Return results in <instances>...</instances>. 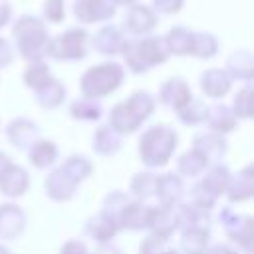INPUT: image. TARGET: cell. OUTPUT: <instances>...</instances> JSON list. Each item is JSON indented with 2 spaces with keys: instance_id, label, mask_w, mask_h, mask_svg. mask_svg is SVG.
Returning a JSON list of instances; mask_svg holds the SVG:
<instances>
[{
  "instance_id": "obj_4",
  "label": "cell",
  "mask_w": 254,
  "mask_h": 254,
  "mask_svg": "<svg viewBox=\"0 0 254 254\" xmlns=\"http://www.w3.org/2000/svg\"><path fill=\"white\" fill-rule=\"evenodd\" d=\"M157 10L165 12V14H173V12H179L181 6H183V0H153Z\"/></svg>"
},
{
  "instance_id": "obj_5",
  "label": "cell",
  "mask_w": 254,
  "mask_h": 254,
  "mask_svg": "<svg viewBox=\"0 0 254 254\" xmlns=\"http://www.w3.org/2000/svg\"><path fill=\"white\" fill-rule=\"evenodd\" d=\"M8 18H10V4L6 0H0V26H4Z\"/></svg>"
},
{
  "instance_id": "obj_6",
  "label": "cell",
  "mask_w": 254,
  "mask_h": 254,
  "mask_svg": "<svg viewBox=\"0 0 254 254\" xmlns=\"http://www.w3.org/2000/svg\"><path fill=\"white\" fill-rule=\"evenodd\" d=\"M115 2H123V4H127V2H133V0H115Z\"/></svg>"
},
{
  "instance_id": "obj_1",
  "label": "cell",
  "mask_w": 254,
  "mask_h": 254,
  "mask_svg": "<svg viewBox=\"0 0 254 254\" xmlns=\"http://www.w3.org/2000/svg\"><path fill=\"white\" fill-rule=\"evenodd\" d=\"M115 0H77L75 2V16L81 22H99L115 12Z\"/></svg>"
},
{
  "instance_id": "obj_2",
  "label": "cell",
  "mask_w": 254,
  "mask_h": 254,
  "mask_svg": "<svg viewBox=\"0 0 254 254\" xmlns=\"http://www.w3.org/2000/svg\"><path fill=\"white\" fill-rule=\"evenodd\" d=\"M125 26L133 32H147L155 26V14L147 6H133L125 16Z\"/></svg>"
},
{
  "instance_id": "obj_3",
  "label": "cell",
  "mask_w": 254,
  "mask_h": 254,
  "mask_svg": "<svg viewBox=\"0 0 254 254\" xmlns=\"http://www.w3.org/2000/svg\"><path fill=\"white\" fill-rule=\"evenodd\" d=\"M44 12H46L48 20L60 22V20L64 18V0H46Z\"/></svg>"
}]
</instances>
